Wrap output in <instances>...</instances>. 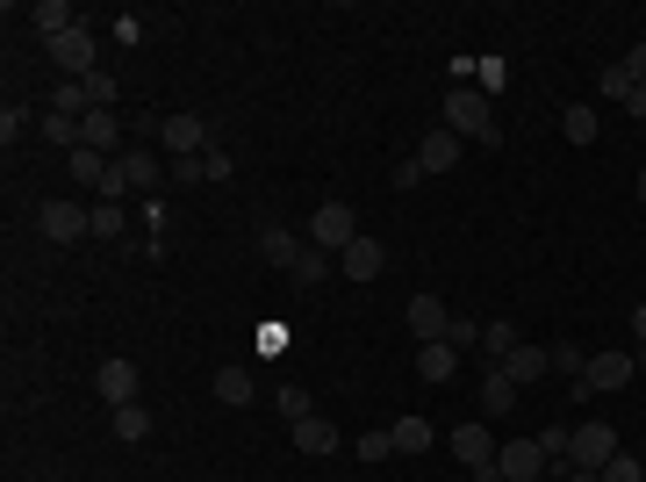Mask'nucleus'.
<instances>
[{
	"instance_id": "nucleus-21",
	"label": "nucleus",
	"mask_w": 646,
	"mask_h": 482,
	"mask_svg": "<svg viewBox=\"0 0 646 482\" xmlns=\"http://www.w3.org/2000/svg\"><path fill=\"white\" fill-rule=\"evenodd\" d=\"M561 138H567V144H596V138H604V123H596V109H589V101L561 109Z\"/></svg>"
},
{
	"instance_id": "nucleus-35",
	"label": "nucleus",
	"mask_w": 646,
	"mask_h": 482,
	"mask_svg": "<svg viewBox=\"0 0 646 482\" xmlns=\"http://www.w3.org/2000/svg\"><path fill=\"white\" fill-rule=\"evenodd\" d=\"M395 454V432L381 425V432H360V461H388Z\"/></svg>"
},
{
	"instance_id": "nucleus-45",
	"label": "nucleus",
	"mask_w": 646,
	"mask_h": 482,
	"mask_svg": "<svg viewBox=\"0 0 646 482\" xmlns=\"http://www.w3.org/2000/svg\"><path fill=\"white\" fill-rule=\"evenodd\" d=\"M639 202H646V173H639Z\"/></svg>"
},
{
	"instance_id": "nucleus-37",
	"label": "nucleus",
	"mask_w": 646,
	"mask_h": 482,
	"mask_svg": "<svg viewBox=\"0 0 646 482\" xmlns=\"http://www.w3.org/2000/svg\"><path fill=\"white\" fill-rule=\"evenodd\" d=\"M596 482H646V461H633V454H618V461H610V469L596 475Z\"/></svg>"
},
{
	"instance_id": "nucleus-3",
	"label": "nucleus",
	"mask_w": 646,
	"mask_h": 482,
	"mask_svg": "<svg viewBox=\"0 0 646 482\" xmlns=\"http://www.w3.org/2000/svg\"><path fill=\"white\" fill-rule=\"evenodd\" d=\"M43 51H51V66L65 72V80H87V72H101V43H94V29H65V37H51Z\"/></svg>"
},
{
	"instance_id": "nucleus-33",
	"label": "nucleus",
	"mask_w": 646,
	"mask_h": 482,
	"mask_svg": "<svg viewBox=\"0 0 646 482\" xmlns=\"http://www.w3.org/2000/svg\"><path fill=\"white\" fill-rule=\"evenodd\" d=\"M273 403H281V418H287V425H302V418H310V389H295V382H287Z\"/></svg>"
},
{
	"instance_id": "nucleus-38",
	"label": "nucleus",
	"mask_w": 646,
	"mask_h": 482,
	"mask_svg": "<svg viewBox=\"0 0 646 482\" xmlns=\"http://www.w3.org/2000/svg\"><path fill=\"white\" fill-rule=\"evenodd\" d=\"M22 130H29V109H22V101H8V109H0V138H22Z\"/></svg>"
},
{
	"instance_id": "nucleus-12",
	"label": "nucleus",
	"mask_w": 646,
	"mask_h": 482,
	"mask_svg": "<svg viewBox=\"0 0 646 482\" xmlns=\"http://www.w3.org/2000/svg\"><path fill=\"white\" fill-rule=\"evenodd\" d=\"M137 382H144V374H137L130 360H101V368H94V389L115 403V411H122V403H137Z\"/></svg>"
},
{
	"instance_id": "nucleus-14",
	"label": "nucleus",
	"mask_w": 646,
	"mask_h": 482,
	"mask_svg": "<svg viewBox=\"0 0 646 482\" xmlns=\"http://www.w3.org/2000/svg\"><path fill=\"white\" fill-rule=\"evenodd\" d=\"M460 144H467V138H453V130H431V138H417V173H453V165H460Z\"/></svg>"
},
{
	"instance_id": "nucleus-2",
	"label": "nucleus",
	"mask_w": 646,
	"mask_h": 482,
	"mask_svg": "<svg viewBox=\"0 0 646 482\" xmlns=\"http://www.w3.org/2000/svg\"><path fill=\"white\" fill-rule=\"evenodd\" d=\"M37 231L51 238V245H80V238H94V209H80V202H65V194H58V202L37 209Z\"/></svg>"
},
{
	"instance_id": "nucleus-16",
	"label": "nucleus",
	"mask_w": 646,
	"mask_h": 482,
	"mask_svg": "<svg viewBox=\"0 0 646 482\" xmlns=\"http://www.w3.org/2000/svg\"><path fill=\"white\" fill-rule=\"evenodd\" d=\"M445 324H453V310H445L438 295H410V331H417V345L445 339Z\"/></svg>"
},
{
	"instance_id": "nucleus-44",
	"label": "nucleus",
	"mask_w": 646,
	"mask_h": 482,
	"mask_svg": "<svg viewBox=\"0 0 646 482\" xmlns=\"http://www.w3.org/2000/svg\"><path fill=\"white\" fill-rule=\"evenodd\" d=\"M567 482H596V475H589V469H575V475H567Z\"/></svg>"
},
{
	"instance_id": "nucleus-18",
	"label": "nucleus",
	"mask_w": 646,
	"mask_h": 482,
	"mask_svg": "<svg viewBox=\"0 0 646 482\" xmlns=\"http://www.w3.org/2000/svg\"><path fill=\"white\" fill-rule=\"evenodd\" d=\"M511 411H517V382L503 368H488L482 374V418H511Z\"/></svg>"
},
{
	"instance_id": "nucleus-24",
	"label": "nucleus",
	"mask_w": 646,
	"mask_h": 482,
	"mask_svg": "<svg viewBox=\"0 0 646 482\" xmlns=\"http://www.w3.org/2000/svg\"><path fill=\"white\" fill-rule=\"evenodd\" d=\"M546 368H553V360H546V345H517V353L503 360V374H511L517 389H525V382H538V374H546Z\"/></svg>"
},
{
	"instance_id": "nucleus-17",
	"label": "nucleus",
	"mask_w": 646,
	"mask_h": 482,
	"mask_svg": "<svg viewBox=\"0 0 646 482\" xmlns=\"http://www.w3.org/2000/svg\"><path fill=\"white\" fill-rule=\"evenodd\" d=\"M259 252H266V260L281 267V274H295V260H302L310 245H302L295 231H281V223H266V231H259Z\"/></svg>"
},
{
	"instance_id": "nucleus-4",
	"label": "nucleus",
	"mask_w": 646,
	"mask_h": 482,
	"mask_svg": "<svg viewBox=\"0 0 646 482\" xmlns=\"http://www.w3.org/2000/svg\"><path fill=\"white\" fill-rule=\"evenodd\" d=\"M567 454H575V469L604 475L610 461L625 454V446H618V432H610V425H596V418H589V425H575V446H567Z\"/></svg>"
},
{
	"instance_id": "nucleus-22",
	"label": "nucleus",
	"mask_w": 646,
	"mask_h": 482,
	"mask_svg": "<svg viewBox=\"0 0 646 482\" xmlns=\"http://www.w3.org/2000/svg\"><path fill=\"white\" fill-rule=\"evenodd\" d=\"M517 345H525V339H517V324H511V318H488V324H482V353L496 360V368L517 353Z\"/></svg>"
},
{
	"instance_id": "nucleus-40",
	"label": "nucleus",
	"mask_w": 646,
	"mask_h": 482,
	"mask_svg": "<svg viewBox=\"0 0 646 482\" xmlns=\"http://www.w3.org/2000/svg\"><path fill=\"white\" fill-rule=\"evenodd\" d=\"M202 180H230V152H215V144H209V152H202Z\"/></svg>"
},
{
	"instance_id": "nucleus-36",
	"label": "nucleus",
	"mask_w": 646,
	"mask_h": 482,
	"mask_svg": "<svg viewBox=\"0 0 646 482\" xmlns=\"http://www.w3.org/2000/svg\"><path fill=\"white\" fill-rule=\"evenodd\" d=\"M94 238H122V202H94Z\"/></svg>"
},
{
	"instance_id": "nucleus-30",
	"label": "nucleus",
	"mask_w": 646,
	"mask_h": 482,
	"mask_svg": "<svg viewBox=\"0 0 646 482\" xmlns=\"http://www.w3.org/2000/svg\"><path fill=\"white\" fill-rule=\"evenodd\" d=\"M43 138H51V144H65V152H72V144H80V123H72V116H51V109H43Z\"/></svg>"
},
{
	"instance_id": "nucleus-19",
	"label": "nucleus",
	"mask_w": 646,
	"mask_h": 482,
	"mask_svg": "<svg viewBox=\"0 0 646 482\" xmlns=\"http://www.w3.org/2000/svg\"><path fill=\"white\" fill-rule=\"evenodd\" d=\"M417 374H424V382H453V374H460V353L445 339H431V345H417Z\"/></svg>"
},
{
	"instance_id": "nucleus-7",
	"label": "nucleus",
	"mask_w": 646,
	"mask_h": 482,
	"mask_svg": "<svg viewBox=\"0 0 646 482\" xmlns=\"http://www.w3.org/2000/svg\"><path fill=\"white\" fill-rule=\"evenodd\" d=\"M633 374H639V360L633 353H596L589 360V368H582V396H589V389H625V382H633Z\"/></svg>"
},
{
	"instance_id": "nucleus-34",
	"label": "nucleus",
	"mask_w": 646,
	"mask_h": 482,
	"mask_svg": "<svg viewBox=\"0 0 646 482\" xmlns=\"http://www.w3.org/2000/svg\"><path fill=\"white\" fill-rule=\"evenodd\" d=\"M546 360H553V368H567V374H575V382H582V368H589V360H582V345H575V339L546 345Z\"/></svg>"
},
{
	"instance_id": "nucleus-23",
	"label": "nucleus",
	"mask_w": 646,
	"mask_h": 482,
	"mask_svg": "<svg viewBox=\"0 0 646 482\" xmlns=\"http://www.w3.org/2000/svg\"><path fill=\"white\" fill-rule=\"evenodd\" d=\"M29 22L43 29V43H51V37H65V29H80V14H72L65 0H37V8H29Z\"/></svg>"
},
{
	"instance_id": "nucleus-20",
	"label": "nucleus",
	"mask_w": 646,
	"mask_h": 482,
	"mask_svg": "<svg viewBox=\"0 0 646 482\" xmlns=\"http://www.w3.org/2000/svg\"><path fill=\"white\" fill-rule=\"evenodd\" d=\"M51 116H72V123H87V116H94V101H87V80H58V87H51Z\"/></svg>"
},
{
	"instance_id": "nucleus-39",
	"label": "nucleus",
	"mask_w": 646,
	"mask_h": 482,
	"mask_svg": "<svg viewBox=\"0 0 646 482\" xmlns=\"http://www.w3.org/2000/svg\"><path fill=\"white\" fill-rule=\"evenodd\" d=\"M87 101H94V109H115V80H108V72H87Z\"/></svg>"
},
{
	"instance_id": "nucleus-25",
	"label": "nucleus",
	"mask_w": 646,
	"mask_h": 482,
	"mask_svg": "<svg viewBox=\"0 0 646 482\" xmlns=\"http://www.w3.org/2000/svg\"><path fill=\"white\" fill-rule=\"evenodd\" d=\"M337 274V252H302V260H295V289H323V281H331Z\"/></svg>"
},
{
	"instance_id": "nucleus-28",
	"label": "nucleus",
	"mask_w": 646,
	"mask_h": 482,
	"mask_svg": "<svg viewBox=\"0 0 646 482\" xmlns=\"http://www.w3.org/2000/svg\"><path fill=\"white\" fill-rule=\"evenodd\" d=\"M395 454H431V425H424V418H395Z\"/></svg>"
},
{
	"instance_id": "nucleus-41",
	"label": "nucleus",
	"mask_w": 646,
	"mask_h": 482,
	"mask_svg": "<svg viewBox=\"0 0 646 482\" xmlns=\"http://www.w3.org/2000/svg\"><path fill=\"white\" fill-rule=\"evenodd\" d=\"M625 72H633V87H646V43H639V51H625Z\"/></svg>"
},
{
	"instance_id": "nucleus-29",
	"label": "nucleus",
	"mask_w": 646,
	"mask_h": 482,
	"mask_svg": "<svg viewBox=\"0 0 646 482\" xmlns=\"http://www.w3.org/2000/svg\"><path fill=\"white\" fill-rule=\"evenodd\" d=\"M115 440H151V411H144V403H122V411H115Z\"/></svg>"
},
{
	"instance_id": "nucleus-13",
	"label": "nucleus",
	"mask_w": 646,
	"mask_h": 482,
	"mask_svg": "<svg viewBox=\"0 0 646 482\" xmlns=\"http://www.w3.org/2000/svg\"><path fill=\"white\" fill-rule=\"evenodd\" d=\"M295 446H302V454H310V461H331L337 446H345V432H337L331 418H316V411H310V418H302V425H295Z\"/></svg>"
},
{
	"instance_id": "nucleus-9",
	"label": "nucleus",
	"mask_w": 646,
	"mask_h": 482,
	"mask_svg": "<svg viewBox=\"0 0 646 482\" xmlns=\"http://www.w3.org/2000/svg\"><path fill=\"white\" fill-rule=\"evenodd\" d=\"M165 152H173V159H202L209 152V123H202V116H165Z\"/></svg>"
},
{
	"instance_id": "nucleus-43",
	"label": "nucleus",
	"mask_w": 646,
	"mask_h": 482,
	"mask_svg": "<svg viewBox=\"0 0 646 482\" xmlns=\"http://www.w3.org/2000/svg\"><path fill=\"white\" fill-rule=\"evenodd\" d=\"M633 339H639V345H646V303H639V310H633Z\"/></svg>"
},
{
	"instance_id": "nucleus-8",
	"label": "nucleus",
	"mask_w": 646,
	"mask_h": 482,
	"mask_svg": "<svg viewBox=\"0 0 646 482\" xmlns=\"http://www.w3.org/2000/svg\"><path fill=\"white\" fill-rule=\"evenodd\" d=\"M337 274H345V281H381V274H388V252H381L374 238H352V245L337 252Z\"/></svg>"
},
{
	"instance_id": "nucleus-31",
	"label": "nucleus",
	"mask_w": 646,
	"mask_h": 482,
	"mask_svg": "<svg viewBox=\"0 0 646 482\" xmlns=\"http://www.w3.org/2000/svg\"><path fill=\"white\" fill-rule=\"evenodd\" d=\"M596 87H604V101H633V72H625V58H618V66H604V80H596Z\"/></svg>"
},
{
	"instance_id": "nucleus-11",
	"label": "nucleus",
	"mask_w": 646,
	"mask_h": 482,
	"mask_svg": "<svg viewBox=\"0 0 646 482\" xmlns=\"http://www.w3.org/2000/svg\"><path fill=\"white\" fill-rule=\"evenodd\" d=\"M445 446H453L467 469H496V432H488V425H453V440H445Z\"/></svg>"
},
{
	"instance_id": "nucleus-10",
	"label": "nucleus",
	"mask_w": 646,
	"mask_h": 482,
	"mask_svg": "<svg viewBox=\"0 0 646 482\" xmlns=\"http://www.w3.org/2000/svg\"><path fill=\"white\" fill-rule=\"evenodd\" d=\"M80 144H87V152H101V159H122V116L115 109H94L80 123Z\"/></svg>"
},
{
	"instance_id": "nucleus-27",
	"label": "nucleus",
	"mask_w": 646,
	"mask_h": 482,
	"mask_svg": "<svg viewBox=\"0 0 646 482\" xmlns=\"http://www.w3.org/2000/svg\"><path fill=\"white\" fill-rule=\"evenodd\" d=\"M108 165H115V159H101V152H87V144H72V180H80V188H94V194H101Z\"/></svg>"
},
{
	"instance_id": "nucleus-42",
	"label": "nucleus",
	"mask_w": 646,
	"mask_h": 482,
	"mask_svg": "<svg viewBox=\"0 0 646 482\" xmlns=\"http://www.w3.org/2000/svg\"><path fill=\"white\" fill-rule=\"evenodd\" d=\"M625 109H633V116H639V123H646V87H633V101H625Z\"/></svg>"
},
{
	"instance_id": "nucleus-32",
	"label": "nucleus",
	"mask_w": 646,
	"mask_h": 482,
	"mask_svg": "<svg viewBox=\"0 0 646 482\" xmlns=\"http://www.w3.org/2000/svg\"><path fill=\"white\" fill-rule=\"evenodd\" d=\"M445 345H453V353H474V345H482V324H474V318H453V324H445Z\"/></svg>"
},
{
	"instance_id": "nucleus-15",
	"label": "nucleus",
	"mask_w": 646,
	"mask_h": 482,
	"mask_svg": "<svg viewBox=\"0 0 646 482\" xmlns=\"http://www.w3.org/2000/svg\"><path fill=\"white\" fill-rule=\"evenodd\" d=\"M115 173H122V188H159V180H165V165H159V152H144V144H130V152H122L115 159Z\"/></svg>"
},
{
	"instance_id": "nucleus-1",
	"label": "nucleus",
	"mask_w": 646,
	"mask_h": 482,
	"mask_svg": "<svg viewBox=\"0 0 646 482\" xmlns=\"http://www.w3.org/2000/svg\"><path fill=\"white\" fill-rule=\"evenodd\" d=\"M445 130H453V138H474V144H503L496 109H488L482 87H453V94H445Z\"/></svg>"
},
{
	"instance_id": "nucleus-5",
	"label": "nucleus",
	"mask_w": 646,
	"mask_h": 482,
	"mask_svg": "<svg viewBox=\"0 0 646 482\" xmlns=\"http://www.w3.org/2000/svg\"><path fill=\"white\" fill-rule=\"evenodd\" d=\"M352 238H360V223H352L345 202H323L316 217H310V245H316V252H345Z\"/></svg>"
},
{
	"instance_id": "nucleus-26",
	"label": "nucleus",
	"mask_w": 646,
	"mask_h": 482,
	"mask_svg": "<svg viewBox=\"0 0 646 482\" xmlns=\"http://www.w3.org/2000/svg\"><path fill=\"white\" fill-rule=\"evenodd\" d=\"M215 403H252V368H215Z\"/></svg>"
},
{
	"instance_id": "nucleus-6",
	"label": "nucleus",
	"mask_w": 646,
	"mask_h": 482,
	"mask_svg": "<svg viewBox=\"0 0 646 482\" xmlns=\"http://www.w3.org/2000/svg\"><path fill=\"white\" fill-rule=\"evenodd\" d=\"M496 469H503V482H538V475H546V446H538V432H532V440L496 446Z\"/></svg>"
}]
</instances>
